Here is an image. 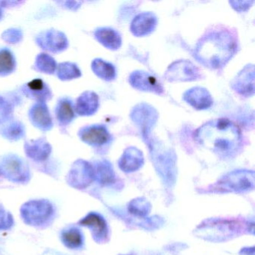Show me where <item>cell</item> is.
<instances>
[{
    "label": "cell",
    "mask_w": 255,
    "mask_h": 255,
    "mask_svg": "<svg viewBox=\"0 0 255 255\" xmlns=\"http://www.w3.org/2000/svg\"><path fill=\"white\" fill-rule=\"evenodd\" d=\"M80 224L84 226L89 227L93 233V236L97 237L99 241H102L108 235V228L107 222L104 218L97 213H90L80 221Z\"/></svg>",
    "instance_id": "21"
},
{
    "label": "cell",
    "mask_w": 255,
    "mask_h": 255,
    "mask_svg": "<svg viewBox=\"0 0 255 255\" xmlns=\"http://www.w3.org/2000/svg\"><path fill=\"white\" fill-rule=\"evenodd\" d=\"M79 137L83 142L93 147H101L111 140V135L104 125L83 127L79 130Z\"/></svg>",
    "instance_id": "8"
},
{
    "label": "cell",
    "mask_w": 255,
    "mask_h": 255,
    "mask_svg": "<svg viewBox=\"0 0 255 255\" xmlns=\"http://www.w3.org/2000/svg\"><path fill=\"white\" fill-rule=\"evenodd\" d=\"M94 177L93 166L86 161L80 159L73 165L68 180L75 187L84 188L92 181Z\"/></svg>",
    "instance_id": "10"
},
{
    "label": "cell",
    "mask_w": 255,
    "mask_h": 255,
    "mask_svg": "<svg viewBox=\"0 0 255 255\" xmlns=\"http://www.w3.org/2000/svg\"><path fill=\"white\" fill-rule=\"evenodd\" d=\"M26 135L24 125L17 120H11L0 125V135L9 141H18Z\"/></svg>",
    "instance_id": "22"
},
{
    "label": "cell",
    "mask_w": 255,
    "mask_h": 255,
    "mask_svg": "<svg viewBox=\"0 0 255 255\" xmlns=\"http://www.w3.org/2000/svg\"><path fill=\"white\" fill-rule=\"evenodd\" d=\"M183 101L198 110H207L213 103L210 92L201 87H194L186 91L183 96Z\"/></svg>",
    "instance_id": "15"
},
{
    "label": "cell",
    "mask_w": 255,
    "mask_h": 255,
    "mask_svg": "<svg viewBox=\"0 0 255 255\" xmlns=\"http://www.w3.org/2000/svg\"><path fill=\"white\" fill-rule=\"evenodd\" d=\"M157 21V17L153 12L140 13L132 20L131 32L135 36H145L154 30Z\"/></svg>",
    "instance_id": "14"
},
{
    "label": "cell",
    "mask_w": 255,
    "mask_h": 255,
    "mask_svg": "<svg viewBox=\"0 0 255 255\" xmlns=\"http://www.w3.org/2000/svg\"><path fill=\"white\" fill-rule=\"evenodd\" d=\"M13 219L11 215L3 210H0V229L8 228L12 225Z\"/></svg>",
    "instance_id": "31"
},
{
    "label": "cell",
    "mask_w": 255,
    "mask_h": 255,
    "mask_svg": "<svg viewBox=\"0 0 255 255\" xmlns=\"http://www.w3.org/2000/svg\"><path fill=\"white\" fill-rule=\"evenodd\" d=\"M165 77L170 82L193 81L201 78L199 68L192 62L180 60L173 62L165 73Z\"/></svg>",
    "instance_id": "5"
},
{
    "label": "cell",
    "mask_w": 255,
    "mask_h": 255,
    "mask_svg": "<svg viewBox=\"0 0 255 255\" xmlns=\"http://www.w3.org/2000/svg\"><path fill=\"white\" fill-rule=\"evenodd\" d=\"M0 174H1V171H0Z\"/></svg>",
    "instance_id": "34"
},
{
    "label": "cell",
    "mask_w": 255,
    "mask_h": 255,
    "mask_svg": "<svg viewBox=\"0 0 255 255\" xmlns=\"http://www.w3.org/2000/svg\"><path fill=\"white\" fill-rule=\"evenodd\" d=\"M74 101L68 97L59 100L55 108L56 120L62 127L68 126L76 117Z\"/></svg>",
    "instance_id": "18"
},
{
    "label": "cell",
    "mask_w": 255,
    "mask_h": 255,
    "mask_svg": "<svg viewBox=\"0 0 255 255\" xmlns=\"http://www.w3.org/2000/svg\"><path fill=\"white\" fill-rule=\"evenodd\" d=\"M57 77L59 80H74L81 77V71L76 64L72 62H62L57 66Z\"/></svg>",
    "instance_id": "27"
},
{
    "label": "cell",
    "mask_w": 255,
    "mask_h": 255,
    "mask_svg": "<svg viewBox=\"0 0 255 255\" xmlns=\"http://www.w3.org/2000/svg\"><path fill=\"white\" fill-rule=\"evenodd\" d=\"M94 176L97 177L101 183L107 184L111 183L115 178L113 167L107 161L98 162L93 166Z\"/></svg>",
    "instance_id": "26"
},
{
    "label": "cell",
    "mask_w": 255,
    "mask_h": 255,
    "mask_svg": "<svg viewBox=\"0 0 255 255\" xmlns=\"http://www.w3.org/2000/svg\"><path fill=\"white\" fill-rule=\"evenodd\" d=\"M57 68L55 59L47 53H40L38 55L34 64V69L40 73L46 74H53Z\"/></svg>",
    "instance_id": "25"
},
{
    "label": "cell",
    "mask_w": 255,
    "mask_h": 255,
    "mask_svg": "<svg viewBox=\"0 0 255 255\" xmlns=\"http://www.w3.org/2000/svg\"><path fill=\"white\" fill-rule=\"evenodd\" d=\"M36 44L43 50L59 53L68 48V40L63 32L56 29H48L37 35Z\"/></svg>",
    "instance_id": "7"
},
{
    "label": "cell",
    "mask_w": 255,
    "mask_h": 255,
    "mask_svg": "<svg viewBox=\"0 0 255 255\" xmlns=\"http://www.w3.org/2000/svg\"><path fill=\"white\" fill-rule=\"evenodd\" d=\"M234 91L245 97L253 96L255 94V66L246 65L231 83Z\"/></svg>",
    "instance_id": "11"
},
{
    "label": "cell",
    "mask_w": 255,
    "mask_h": 255,
    "mask_svg": "<svg viewBox=\"0 0 255 255\" xmlns=\"http://www.w3.org/2000/svg\"><path fill=\"white\" fill-rule=\"evenodd\" d=\"M237 49L238 41L234 32L225 28H214L198 41L194 56L204 66L220 69L231 60Z\"/></svg>",
    "instance_id": "2"
},
{
    "label": "cell",
    "mask_w": 255,
    "mask_h": 255,
    "mask_svg": "<svg viewBox=\"0 0 255 255\" xmlns=\"http://www.w3.org/2000/svg\"><path fill=\"white\" fill-rule=\"evenodd\" d=\"M16 68L14 53L6 47L0 48V77H6L12 74Z\"/></svg>",
    "instance_id": "24"
},
{
    "label": "cell",
    "mask_w": 255,
    "mask_h": 255,
    "mask_svg": "<svg viewBox=\"0 0 255 255\" xmlns=\"http://www.w3.org/2000/svg\"><path fill=\"white\" fill-rule=\"evenodd\" d=\"M24 150L27 156L35 161L45 160L52 151L51 145L44 138L28 140L24 144Z\"/></svg>",
    "instance_id": "17"
},
{
    "label": "cell",
    "mask_w": 255,
    "mask_h": 255,
    "mask_svg": "<svg viewBox=\"0 0 255 255\" xmlns=\"http://www.w3.org/2000/svg\"><path fill=\"white\" fill-rule=\"evenodd\" d=\"M255 187V173L247 170H239L222 177L216 189L224 192H247Z\"/></svg>",
    "instance_id": "3"
},
{
    "label": "cell",
    "mask_w": 255,
    "mask_h": 255,
    "mask_svg": "<svg viewBox=\"0 0 255 255\" xmlns=\"http://www.w3.org/2000/svg\"><path fill=\"white\" fill-rule=\"evenodd\" d=\"M195 138L223 159L234 157L243 146L241 130L228 119H215L204 124L197 129Z\"/></svg>",
    "instance_id": "1"
},
{
    "label": "cell",
    "mask_w": 255,
    "mask_h": 255,
    "mask_svg": "<svg viewBox=\"0 0 255 255\" xmlns=\"http://www.w3.org/2000/svg\"><path fill=\"white\" fill-rule=\"evenodd\" d=\"M11 98L6 99L4 96H0V125L12 120L14 107L15 102Z\"/></svg>",
    "instance_id": "29"
},
{
    "label": "cell",
    "mask_w": 255,
    "mask_h": 255,
    "mask_svg": "<svg viewBox=\"0 0 255 255\" xmlns=\"http://www.w3.org/2000/svg\"><path fill=\"white\" fill-rule=\"evenodd\" d=\"M58 3H60L61 5L69 8V9L76 10L80 7L82 2H73V1H65V2H58Z\"/></svg>",
    "instance_id": "32"
},
{
    "label": "cell",
    "mask_w": 255,
    "mask_h": 255,
    "mask_svg": "<svg viewBox=\"0 0 255 255\" xmlns=\"http://www.w3.org/2000/svg\"><path fill=\"white\" fill-rule=\"evenodd\" d=\"M129 83L134 89L143 92H152L156 95H162L164 89L156 77L146 71H135L130 74Z\"/></svg>",
    "instance_id": "9"
},
{
    "label": "cell",
    "mask_w": 255,
    "mask_h": 255,
    "mask_svg": "<svg viewBox=\"0 0 255 255\" xmlns=\"http://www.w3.org/2000/svg\"><path fill=\"white\" fill-rule=\"evenodd\" d=\"M29 119L35 128L43 132H47L53 128V119L46 103L34 104L29 110Z\"/></svg>",
    "instance_id": "12"
},
{
    "label": "cell",
    "mask_w": 255,
    "mask_h": 255,
    "mask_svg": "<svg viewBox=\"0 0 255 255\" xmlns=\"http://www.w3.org/2000/svg\"><path fill=\"white\" fill-rule=\"evenodd\" d=\"M92 69L98 77L106 81H112L116 78V69L114 65L103 59H94Z\"/></svg>",
    "instance_id": "23"
},
{
    "label": "cell",
    "mask_w": 255,
    "mask_h": 255,
    "mask_svg": "<svg viewBox=\"0 0 255 255\" xmlns=\"http://www.w3.org/2000/svg\"><path fill=\"white\" fill-rule=\"evenodd\" d=\"M22 93L29 99L36 102L46 103L53 98L48 85L40 78L34 79L20 88Z\"/></svg>",
    "instance_id": "13"
},
{
    "label": "cell",
    "mask_w": 255,
    "mask_h": 255,
    "mask_svg": "<svg viewBox=\"0 0 255 255\" xmlns=\"http://www.w3.org/2000/svg\"><path fill=\"white\" fill-rule=\"evenodd\" d=\"M144 157L142 153L138 149L130 147L125 150L119 160L121 169L125 172L136 171L142 165Z\"/></svg>",
    "instance_id": "20"
},
{
    "label": "cell",
    "mask_w": 255,
    "mask_h": 255,
    "mask_svg": "<svg viewBox=\"0 0 255 255\" xmlns=\"http://www.w3.org/2000/svg\"><path fill=\"white\" fill-rule=\"evenodd\" d=\"M99 108V98L95 92L86 91L78 98L74 105L75 113L80 116H90Z\"/></svg>",
    "instance_id": "16"
},
{
    "label": "cell",
    "mask_w": 255,
    "mask_h": 255,
    "mask_svg": "<svg viewBox=\"0 0 255 255\" xmlns=\"http://www.w3.org/2000/svg\"><path fill=\"white\" fill-rule=\"evenodd\" d=\"M62 241L67 247L77 249L83 245V235L79 230L76 228L67 230L62 233Z\"/></svg>",
    "instance_id": "28"
},
{
    "label": "cell",
    "mask_w": 255,
    "mask_h": 255,
    "mask_svg": "<svg viewBox=\"0 0 255 255\" xmlns=\"http://www.w3.org/2000/svg\"><path fill=\"white\" fill-rule=\"evenodd\" d=\"M22 216L26 222L40 225L47 222L53 214V207L48 201H30L22 208Z\"/></svg>",
    "instance_id": "6"
},
{
    "label": "cell",
    "mask_w": 255,
    "mask_h": 255,
    "mask_svg": "<svg viewBox=\"0 0 255 255\" xmlns=\"http://www.w3.org/2000/svg\"><path fill=\"white\" fill-rule=\"evenodd\" d=\"M2 17H3V9L2 7H0V20L2 18Z\"/></svg>",
    "instance_id": "33"
},
{
    "label": "cell",
    "mask_w": 255,
    "mask_h": 255,
    "mask_svg": "<svg viewBox=\"0 0 255 255\" xmlns=\"http://www.w3.org/2000/svg\"><path fill=\"white\" fill-rule=\"evenodd\" d=\"M2 38L8 44H17L23 38V32L20 29H9L3 32Z\"/></svg>",
    "instance_id": "30"
},
{
    "label": "cell",
    "mask_w": 255,
    "mask_h": 255,
    "mask_svg": "<svg viewBox=\"0 0 255 255\" xmlns=\"http://www.w3.org/2000/svg\"><path fill=\"white\" fill-rule=\"evenodd\" d=\"M95 37L98 42L110 50H116L122 46V35L113 28H98L95 31Z\"/></svg>",
    "instance_id": "19"
},
{
    "label": "cell",
    "mask_w": 255,
    "mask_h": 255,
    "mask_svg": "<svg viewBox=\"0 0 255 255\" xmlns=\"http://www.w3.org/2000/svg\"><path fill=\"white\" fill-rule=\"evenodd\" d=\"M0 171L5 177L15 182H24L29 179L27 164L17 155L8 154L0 160Z\"/></svg>",
    "instance_id": "4"
}]
</instances>
